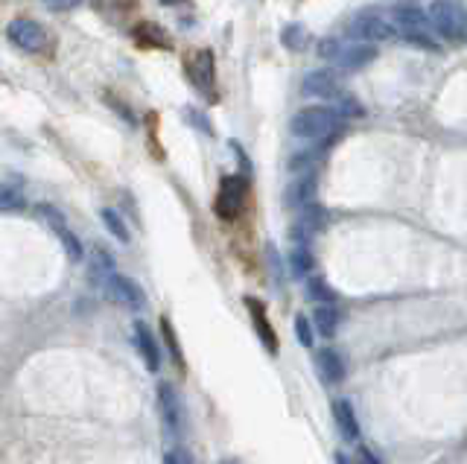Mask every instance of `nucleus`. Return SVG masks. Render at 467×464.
Returning <instances> with one entry per match:
<instances>
[{
    "mask_svg": "<svg viewBox=\"0 0 467 464\" xmlns=\"http://www.w3.org/2000/svg\"><path fill=\"white\" fill-rule=\"evenodd\" d=\"M339 123H342V114L331 106H310V108H301L298 114L292 117L290 123V132L298 140H324L339 132Z\"/></svg>",
    "mask_w": 467,
    "mask_h": 464,
    "instance_id": "obj_1",
    "label": "nucleus"
},
{
    "mask_svg": "<svg viewBox=\"0 0 467 464\" xmlns=\"http://www.w3.org/2000/svg\"><path fill=\"white\" fill-rule=\"evenodd\" d=\"M319 56L324 59V62H333L336 67L354 74V70H362L365 65L374 62L377 50L369 42L345 44V42H339V38H324V42L319 44Z\"/></svg>",
    "mask_w": 467,
    "mask_h": 464,
    "instance_id": "obj_2",
    "label": "nucleus"
},
{
    "mask_svg": "<svg viewBox=\"0 0 467 464\" xmlns=\"http://www.w3.org/2000/svg\"><path fill=\"white\" fill-rule=\"evenodd\" d=\"M430 18L435 33L450 42H462L467 33V15L462 0H432L430 4Z\"/></svg>",
    "mask_w": 467,
    "mask_h": 464,
    "instance_id": "obj_3",
    "label": "nucleus"
},
{
    "mask_svg": "<svg viewBox=\"0 0 467 464\" xmlns=\"http://www.w3.org/2000/svg\"><path fill=\"white\" fill-rule=\"evenodd\" d=\"M245 193H248V178L245 176H225L222 185H220V193H216V201H214L216 216L228 219V222L240 216Z\"/></svg>",
    "mask_w": 467,
    "mask_h": 464,
    "instance_id": "obj_4",
    "label": "nucleus"
},
{
    "mask_svg": "<svg viewBox=\"0 0 467 464\" xmlns=\"http://www.w3.org/2000/svg\"><path fill=\"white\" fill-rule=\"evenodd\" d=\"M6 38L24 53H42L47 47V29L42 24L29 21V18H15L6 27Z\"/></svg>",
    "mask_w": 467,
    "mask_h": 464,
    "instance_id": "obj_5",
    "label": "nucleus"
},
{
    "mask_svg": "<svg viewBox=\"0 0 467 464\" xmlns=\"http://www.w3.org/2000/svg\"><path fill=\"white\" fill-rule=\"evenodd\" d=\"M351 35L360 38V42H389V38L401 35L397 33V24L389 18L377 15V12H360L351 24Z\"/></svg>",
    "mask_w": 467,
    "mask_h": 464,
    "instance_id": "obj_6",
    "label": "nucleus"
},
{
    "mask_svg": "<svg viewBox=\"0 0 467 464\" xmlns=\"http://www.w3.org/2000/svg\"><path fill=\"white\" fill-rule=\"evenodd\" d=\"M105 295L117 301V304H123L128 310H144L146 307V295H144V289L135 284L132 278H126V275H114L108 278V284H105Z\"/></svg>",
    "mask_w": 467,
    "mask_h": 464,
    "instance_id": "obj_7",
    "label": "nucleus"
},
{
    "mask_svg": "<svg viewBox=\"0 0 467 464\" xmlns=\"http://www.w3.org/2000/svg\"><path fill=\"white\" fill-rule=\"evenodd\" d=\"M187 76L198 94H214V53L211 50H196L187 56Z\"/></svg>",
    "mask_w": 467,
    "mask_h": 464,
    "instance_id": "obj_8",
    "label": "nucleus"
},
{
    "mask_svg": "<svg viewBox=\"0 0 467 464\" xmlns=\"http://www.w3.org/2000/svg\"><path fill=\"white\" fill-rule=\"evenodd\" d=\"M315 190H319V185H315V176L313 173L295 176L290 181V187H286V193H284V205L290 208V210L310 208L313 201H315Z\"/></svg>",
    "mask_w": 467,
    "mask_h": 464,
    "instance_id": "obj_9",
    "label": "nucleus"
},
{
    "mask_svg": "<svg viewBox=\"0 0 467 464\" xmlns=\"http://www.w3.org/2000/svg\"><path fill=\"white\" fill-rule=\"evenodd\" d=\"M158 406H161V418L167 423V429H170L173 436H178L184 412H182V400H178V391L170 382H161V386H158Z\"/></svg>",
    "mask_w": 467,
    "mask_h": 464,
    "instance_id": "obj_10",
    "label": "nucleus"
},
{
    "mask_svg": "<svg viewBox=\"0 0 467 464\" xmlns=\"http://www.w3.org/2000/svg\"><path fill=\"white\" fill-rule=\"evenodd\" d=\"M301 90L307 97H324L331 99L339 94V79H336V74H331V70H310V74L304 76L301 83Z\"/></svg>",
    "mask_w": 467,
    "mask_h": 464,
    "instance_id": "obj_11",
    "label": "nucleus"
},
{
    "mask_svg": "<svg viewBox=\"0 0 467 464\" xmlns=\"http://www.w3.org/2000/svg\"><path fill=\"white\" fill-rule=\"evenodd\" d=\"M135 348H137V354L144 357L146 368L155 374V371L161 368V348H158L152 330H149L144 321H135Z\"/></svg>",
    "mask_w": 467,
    "mask_h": 464,
    "instance_id": "obj_12",
    "label": "nucleus"
},
{
    "mask_svg": "<svg viewBox=\"0 0 467 464\" xmlns=\"http://www.w3.org/2000/svg\"><path fill=\"white\" fill-rule=\"evenodd\" d=\"M245 307H248V312H252V325L257 330V336H261L263 348L269 350V354H277V336L269 325V319H266V307L254 298H245Z\"/></svg>",
    "mask_w": 467,
    "mask_h": 464,
    "instance_id": "obj_13",
    "label": "nucleus"
},
{
    "mask_svg": "<svg viewBox=\"0 0 467 464\" xmlns=\"http://www.w3.org/2000/svg\"><path fill=\"white\" fill-rule=\"evenodd\" d=\"M114 257L108 255L105 248H99V246H94V251H91V266H88V278H91V284L97 287V289H105V284H108V278L114 275Z\"/></svg>",
    "mask_w": 467,
    "mask_h": 464,
    "instance_id": "obj_14",
    "label": "nucleus"
},
{
    "mask_svg": "<svg viewBox=\"0 0 467 464\" xmlns=\"http://www.w3.org/2000/svg\"><path fill=\"white\" fill-rule=\"evenodd\" d=\"M333 418H336V427H339V436L345 441L360 438V423H356V412L351 406V400H336L333 403Z\"/></svg>",
    "mask_w": 467,
    "mask_h": 464,
    "instance_id": "obj_15",
    "label": "nucleus"
},
{
    "mask_svg": "<svg viewBox=\"0 0 467 464\" xmlns=\"http://www.w3.org/2000/svg\"><path fill=\"white\" fill-rule=\"evenodd\" d=\"M313 321H315V330H319L324 339H333L336 330H339L342 316H339V310H336L333 304H319V307H315Z\"/></svg>",
    "mask_w": 467,
    "mask_h": 464,
    "instance_id": "obj_16",
    "label": "nucleus"
},
{
    "mask_svg": "<svg viewBox=\"0 0 467 464\" xmlns=\"http://www.w3.org/2000/svg\"><path fill=\"white\" fill-rule=\"evenodd\" d=\"M319 371L324 382H342L345 377V362L333 348H324L319 354Z\"/></svg>",
    "mask_w": 467,
    "mask_h": 464,
    "instance_id": "obj_17",
    "label": "nucleus"
},
{
    "mask_svg": "<svg viewBox=\"0 0 467 464\" xmlns=\"http://www.w3.org/2000/svg\"><path fill=\"white\" fill-rule=\"evenodd\" d=\"M307 295H310V301H315V304H336V292H333V287L327 284L324 278H319V275H310V278H307Z\"/></svg>",
    "mask_w": 467,
    "mask_h": 464,
    "instance_id": "obj_18",
    "label": "nucleus"
},
{
    "mask_svg": "<svg viewBox=\"0 0 467 464\" xmlns=\"http://www.w3.org/2000/svg\"><path fill=\"white\" fill-rule=\"evenodd\" d=\"M290 266H292V275L295 278H310L313 255H310V248H307V243H295L292 255H290Z\"/></svg>",
    "mask_w": 467,
    "mask_h": 464,
    "instance_id": "obj_19",
    "label": "nucleus"
},
{
    "mask_svg": "<svg viewBox=\"0 0 467 464\" xmlns=\"http://www.w3.org/2000/svg\"><path fill=\"white\" fill-rule=\"evenodd\" d=\"M103 222H105V228H108V234H114L117 243H128L132 240V234H128V228H126V222L121 219V214H117L114 208H105L103 210Z\"/></svg>",
    "mask_w": 467,
    "mask_h": 464,
    "instance_id": "obj_20",
    "label": "nucleus"
},
{
    "mask_svg": "<svg viewBox=\"0 0 467 464\" xmlns=\"http://www.w3.org/2000/svg\"><path fill=\"white\" fill-rule=\"evenodd\" d=\"M135 35L137 38H146L149 44H155V47H170V38H167L164 29H158L155 24H141L135 29Z\"/></svg>",
    "mask_w": 467,
    "mask_h": 464,
    "instance_id": "obj_21",
    "label": "nucleus"
},
{
    "mask_svg": "<svg viewBox=\"0 0 467 464\" xmlns=\"http://www.w3.org/2000/svg\"><path fill=\"white\" fill-rule=\"evenodd\" d=\"M304 44H307V29L301 24L284 27V47L286 50H301Z\"/></svg>",
    "mask_w": 467,
    "mask_h": 464,
    "instance_id": "obj_22",
    "label": "nucleus"
},
{
    "mask_svg": "<svg viewBox=\"0 0 467 464\" xmlns=\"http://www.w3.org/2000/svg\"><path fill=\"white\" fill-rule=\"evenodd\" d=\"M315 161H319V153H298L292 161H290V169L295 176H304V173H313V167H315Z\"/></svg>",
    "mask_w": 467,
    "mask_h": 464,
    "instance_id": "obj_23",
    "label": "nucleus"
},
{
    "mask_svg": "<svg viewBox=\"0 0 467 464\" xmlns=\"http://www.w3.org/2000/svg\"><path fill=\"white\" fill-rule=\"evenodd\" d=\"M58 240H62L67 257H71V260H82V243H79V237L74 234L71 228H62V231H58Z\"/></svg>",
    "mask_w": 467,
    "mask_h": 464,
    "instance_id": "obj_24",
    "label": "nucleus"
},
{
    "mask_svg": "<svg viewBox=\"0 0 467 464\" xmlns=\"http://www.w3.org/2000/svg\"><path fill=\"white\" fill-rule=\"evenodd\" d=\"M35 214H38V216H42V219L47 222V225L56 231V234H58V231H62V228H67V222H65V216H62V214H58V210H56L53 205H38V208H35Z\"/></svg>",
    "mask_w": 467,
    "mask_h": 464,
    "instance_id": "obj_25",
    "label": "nucleus"
},
{
    "mask_svg": "<svg viewBox=\"0 0 467 464\" xmlns=\"http://www.w3.org/2000/svg\"><path fill=\"white\" fill-rule=\"evenodd\" d=\"M4 210L6 214H12V210H24V193L21 190H15L12 185H4Z\"/></svg>",
    "mask_w": 467,
    "mask_h": 464,
    "instance_id": "obj_26",
    "label": "nucleus"
},
{
    "mask_svg": "<svg viewBox=\"0 0 467 464\" xmlns=\"http://www.w3.org/2000/svg\"><path fill=\"white\" fill-rule=\"evenodd\" d=\"M295 336L304 348H313V325L307 316H295Z\"/></svg>",
    "mask_w": 467,
    "mask_h": 464,
    "instance_id": "obj_27",
    "label": "nucleus"
},
{
    "mask_svg": "<svg viewBox=\"0 0 467 464\" xmlns=\"http://www.w3.org/2000/svg\"><path fill=\"white\" fill-rule=\"evenodd\" d=\"M161 333H164V339H167V348H170L173 359L178 362V366H184V359H182V350H178V342H175V333H173L170 321H167V319H161Z\"/></svg>",
    "mask_w": 467,
    "mask_h": 464,
    "instance_id": "obj_28",
    "label": "nucleus"
},
{
    "mask_svg": "<svg viewBox=\"0 0 467 464\" xmlns=\"http://www.w3.org/2000/svg\"><path fill=\"white\" fill-rule=\"evenodd\" d=\"M339 114H345V117H362V106L356 103L354 97H342L339 99Z\"/></svg>",
    "mask_w": 467,
    "mask_h": 464,
    "instance_id": "obj_29",
    "label": "nucleus"
},
{
    "mask_svg": "<svg viewBox=\"0 0 467 464\" xmlns=\"http://www.w3.org/2000/svg\"><path fill=\"white\" fill-rule=\"evenodd\" d=\"M42 4L50 9V12H71V9H76L82 0H42Z\"/></svg>",
    "mask_w": 467,
    "mask_h": 464,
    "instance_id": "obj_30",
    "label": "nucleus"
},
{
    "mask_svg": "<svg viewBox=\"0 0 467 464\" xmlns=\"http://www.w3.org/2000/svg\"><path fill=\"white\" fill-rule=\"evenodd\" d=\"M164 464H193V459L187 456L184 450H170V452L164 456Z\"/></svg>",
    "mask_w": 467,
    "mask_h": 464,
    "instance_id": "obj_31",
    "label": "nucleus"
},
{
    "mask_svg": "<svg viewBox=\"0 0 467 464\" xmlns=\"http://www.w3.org/2000/svg\"><path fill=\"white\" fill-rule=\"evenodd\" d=\"M356 459H360V464H383L380 459L374 456V452L369 447H360V452H356Z\"/></svg>",
    "mask_w": 467,
    "mask_h": 464,
    "instance_id": "obj_32",
    "label": "nucleus"
},
{
    "mask_svg": "<svg viewBox=\"0 0 467 464\" xmlns=\"http://www.w3.org/2000/svg\"><path fill=\"white\" fill-rule=\"evenodd\" d=\"M336 464H351V461H347L345 452H336Z\"/></svg>",
    "mask_w": 467,
    "mask_h": 464,
    "instance_id": "obj_33",
    "label": "nucleus"
},
{
    "mask_svg": "<svg viewBox=\"0 0 467 464\" xmlns=\"http://www.w3.org/2000/svg\"><path fill=\"white\" fill-rule=\"evenodd\" d=\"M161 4H167V6H175V4H182V0H161Z\"/></svg>",
    "mask_w": 467,
    "mask_h": 464,
    "instance_id": "obj_34",
    "label": "nucleus"
},
{
    "mask_svg": "<svg viewBox=\"0 0 467 464\" xmlns=\"http://www.w3.org/2000/svg\"><path fill=\"white\" fill-rule=\"evenodd\" d=\"M222 464H240V461H222Z\"/></svg>",
    "mask_w": 467,
    "mask_h": 464,
    "instance_id": "obj_35",
    "label": "nucleus"
}]
</instances>
